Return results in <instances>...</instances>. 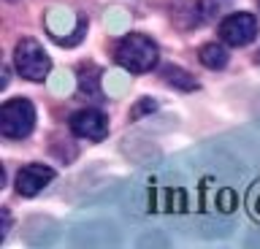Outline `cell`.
I'll return each instance as SVG.
<instances>
[{
	"label": "cell",
	"instance_id": "obj_4",
	"mask_svg": "<svg viewBox=\"0 0 260 249\" xmlns=\"http://www.w3.org/2000/svg\"><path fill=\"white\" fill-rule=\"evenodd\" d=\"M257 35V19L252 14H231L228 19H222L219 25V38L231 46H247L255 41Z\"/></svg>",
	"mask_w": 260,
	"mask_h": 249
},
{
	"label": "cell",
	"instance_id": "obj_6",
	"mask_svg": "<svg viewBox=\"0 0 260 249\" xmlns=\"http://www.w3.org/2000/svg\"><path fill=\"white\" fill-rule=\"evenodd\" d=\"M71 130L79 138L87 141H103L109 133V119H106L98 109H81L71 117Z\"/></svg>",
	"mask_w": 260,
	"mask_h": 249
},
{
	"label": "cell",
	"instance_id": "obj_7",
	"mask_svg": "<svg viewBox=\"0 0 260 249\" xmlns=\"http://www.w3.org/2000/svg\"><path fill=\"white\" fill-rule=\"evenodd\" d=\"M52 179H54V171L49 165H38V163L24 165L22 171L16 173V192L24 195V198H32V195H38Z\"/></svg>",
	"mask_w": 260,
	"mask_h": 249
},
{
	"label": "cell",
	"instance_id": "obj_10",
	"mask_svg": "<svg viewBox=\"0 0 260 249\" xmlns=\"http://www.w3.org/2000/svg\"><path fill=\"white\" fill-rule=\"evenodd\" d=\"M257 60H260V54H257Z\"/></svg>",
	"mask_w": 260,
	"mask_h": 249
},
{
	"label": "cell",
	"instance_id": "obj_9",
	"mask_svg": "<svg viewBox=\"0 0 260 249\" xmlns=\"http://www.w3.org/2000/svg\"><path fill=\"white\" fill-rule=\"evenodd\" d=\"M166 79H168L171 84L182 87V90H192V87H195L192 76H190V74H184V70H179V68H168V70H166Z\"/></svg>",
	"mask_w": 260,
	"mask_h": 249
},
{
	"label": "cell",
	"instance_id": "obj_5",
	"mask_svg": "<svg viewBox=\"0 0 260 249\" xmlns=\"http://www.w3.org/2000/svg\"><path fill=\"white\" fill-rule=\"evenodd\" d=\"M46 27H49V33H52V38L57 44H79L81 41V30H84V25L73 17V14L68 9H54V11H49V17H46Z\"/></svg>",
	"mask_w": 260,
	"mask_h": 249
},
{
	"label": "cell",
	"instance_id": "obj_1",
	"mask_svg": "<svg viewBox=\"0 0 260 249\" xmlns=\"http://www.w3.org/2000/svg\"><path fill=\"white\" fill-rule=\"evenodd\" d=\"M117 62L130 74H146L157 65V46L146 35H127L117 46Z\"/></svg>",
	"mask_w": 260,
	"mask_h": 249
},
{
	"label": "cell",
	"instance_id": "obj_8",
	"mask_svg": "<svg viewBox=\"0 0 260 249\" xmlns=\"http://www.w3.org/2000/svg\"><path fill=\"white\" fill-rule=\"evenodd\" d=\"M201 62L206 68H211V70H219V68L228 65V52L222 49V46H217V44H206L201 49Z\"/></svg>",
	"mask_w": 260,
	"mask_h": 249
},
{
	"label": "cell",
	"instance_id": "obj_2",
	"mask_svg": "<svg viewBox=\"0 0 260 249\" xmlns=\"http://www.w3.org/2000/svg\"><path fill=\"white\" fill-rule=\"evenodd\" d=\"M36 127V109L30 100L14 98L6 100L0 109V133L6 138H27Z\"/></svg>",
	"mask_w": 260,
	"mask_h": 249
},
{
	"label": "cell",
	"instance_id": "obj_3",
	"mask_svg": "<svg viewBox=\"0 0 260 249\" xmlns=\"http://www.w3.org/2000/svg\"><path fill=\"white\" fill-rule=\"evenodd\" d=\"M14 62H16V70H19L24 79H30V82H44L49 76V70H52L49 54L44 52V46L38 41H32V38H22V41L16 44Z\"/></svg>",
	"mask_w": 260,
	"mask_h": 249
}]
</instances>
